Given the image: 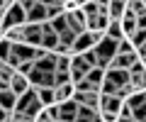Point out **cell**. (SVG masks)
<instances>
[{"instance_id": "277c9868", "label": "cell", "mask_w": 146, "mask_h": 122, "mask_svg": "<svg viewBox=\"0 0 146 122\" xmlns=\"http://www.w3.org/2000/svg\"><path fill=\"white\" fill-rule=\"evenodd\" d=\"M15 25H27V10L20 5V3H10L5 7V17H3V32L7 27H15Z\"/></svg>"}, {"instance_id": "6da1fadb", "label": "cell", "mask_w": 146, "mask_h": 122, "mask_svg": "<svg viewBox=\"0 0 146 122\" xmlns=\"http://www.w3.org/2000/svg\"><path fill=\"white\" fill-rule=\"evenodd\" d=\"M122 105H124V98L119 93H100V122H119L117 115Z\"/></svg>"}, {"instance_id": "9c48e42d", "label": "cell", "mask_w": 146, "mask_h": 122, "mask_svg": "<svg viewBox=\"0 0 146 122\" xmlns=\"http://www.w3.org/2000/svg\"><path fill=\"white\" fill-rule=\"evenodd\" d=\"M42 47L49 51H56L58 47V32L54 29L51 22H42Z\"/></svg>"}, {"instance_id": "836d02e7", "label": "cell", "mask_w": 146, "mask_h": 122, "mask_svg": "<svg viewBox=\"0 0 146 122\" xmlns=\"http://www.w3.org/2000/svg\"><path fill=\"white\" fill-rule=\"evenodd\" d=\"M136 22H139V27H144V29H146V12L136 15Z\"/></svg>"}, {"instance_id": "52a82bcc", "label": "cell", "mask_w": 146, "mask_h": 122, "mask_svg": "<svg viewBox=\"0 0 146 122\" xmlns=\"http://www.w3.org/2000/svg\"><path fill=\"white\" fill-rule=\"evenodd\" d=\"M66 22H68V27H71L73 32H78V34L88 29V15H85V10H83V7L68 10V12H66Z\"/></svg>"}, {"instance_id": "603a6c76", "label": "cell", "mask_w": 146, "mask_h": 122, "mask_svg": "<svg viewBox=\"0 0 146 122\" xmlns=\"http://www.w3.org/2000/svg\"><path fill=\"white\" fill-rule=\"evenodd\" d=\"M85 78H88L95 88H100V85H102V81H105V66H93V69L88 71V76H85Z\"/></svg>"}, {"instance_id": "f1b7e54d", "label": "cell", "mask_w": 146, "mask_h": 122, "mask_svg": "<svg viewBox=\"0 0 146 122\" xmlns=\"http://www.w3.org/2000/svg\"><path fill=\"white\" fill-rule=\"evenodd\" d=\"M129 39H131V44H134V47H136V49H139V47H141V44H144V42H146V29H144V27H139V29H136V32H134V34H131V37H129Z\"/></svg>"}, {"instance_id": "d6a6232c", "label": "cell", "mask_w": 146, "mask_h": 122, "mask_svg": "<svg viewBox=\"0 0 146 122\" xmlns=\"http://www.w3.org/2000/svg\"><path fill=\"white\" fill-rule=\"evenodd\" d=\"M10 115H12L10 110H5V107L0 105V122H10Z\"/></svg>"}, {"instance_id": "cb8c5ba5", "label": "cell", "mask_w": 146, "mask_h": 122, "mask_svg": "<svg viewBox=\"0 0 146 122\" xmlns=\"http://www.w3.org/2000/svg\"><path fill=\"white\" fill-rule=\"evenodd\" d=\"M105 34L107 37H112V39H124V29H122V22L119 20H110V25H107V29H105Z\"/></svg>"}, {"instance_id": "4316f807", "label": "cell", "mask_w": 146, "mask_h": 122, "mask_svg": "<svg viewBox=\"0 0 146 122\" xmlns=\"http://www.w3.org/2000/svg\"><path fill=\"white\" fill-rule=\"evenodd\" d=\"M127 7L136 15H141V12H146V0H127Z\"/></svg>"}, {"instance_id": "ac0fdd59", "label": "cell", "mask_w": 146, "mask_h": 122, "mask_svg": "<svg viewBox=\"0 0 146 122\" xmlns=\"http://www.w3.org/2000/svg\"><path fill=\"white\" fill-rule=\"evenodd\" d=\"M54 88H56V103L68 100V98H76V83H73V81L58 83V85H54Z\"/></svg>"}, {"instance_id": "2e32d148", "label": "cell", "mask_w": 146, "mask_h": 122, "mask_svg": "<svg viewBox=\"0 0 146 122\" xmlns=\"http://www.w3.org/2000/svg\"><path fill=\"white\" fill-rule=\"evenodd\" d=\"M76 122H100V110L90 105H78V117Z\"/></svg>"}, {"instance_id": "5b68a950", "label": "cell", "mask_w": 146, "mask_h": 122, "mask_svg": "<svg viewBox=\"0 0 146 122\" xmlns=\"http://www.w3.org/2000/svg\"><path fill=\"white\" fill-rule=\"evenodd\" d=\"M127 71H129V83L134 85L136 90H146V64L144 61L136 59Z\"/></svg>"}, {"instance_id": "e575fe53", "label": "cell", "mask_w": 146, "mask_h": 122, "mask_svg": "<svg viewBox=\"0 0 146 122\" xmlns=\"http://www.w3.org/2000/svg\"><path fill=\"white\" fill-rule=\"evenodd\" d=\"M136 54H139V59H146V42L141 44L139 49H136Z\"/></svg>"}, {"instance_id": "ba28073f", "label": "cell", "mask_w": 146, "mask_h": 122, "mask_svg": "<svg viewBox=\"0 0 146 122\" xmlns=\"http://www.w3.org/2000/svg\"><path fill=\"white\" fill-rule=\"evenodd\" d=\"M56 105H58V122H76V117H78V105H80L76 98L61 100V103H56Z\"/></svg>"}, {"instance_id": "1f68e13d", "label": "cell", "mask_w": 146, "mask_h": 122, "mask_svg": "<svg viewBox=\"0 0 146 122\" xmlns=\"http://www.w3.org/2000/svg\"><path fill=\"white\" fill-rule=\"evenodd\" d=\"M17 69H20L22 73H27V76H29V71L34 69V61H20V66H17Z\"/></svg>"}, {"instance_id": "8fae6325", "label": "cell", "mask_w": 146, "mask_h": 122, "mask_svg": "<svg viewBox=\"0 0 146 122\" xmlns=\"http://www.w3.org/2000/svg\"><path fill=\"white\" fill-rule=\"evenodd\" d=\"M25 42L34 44V47H42V25L39 22H27L25 25Z\"/></svg>"}, {"instance_id": "d590c367", "label": "cell", "mask_w": 146, "mask_h": 122, "mask_svg": "<svg viewBox=\"0 0 146 122\" xmlns=\"http://www.w3.org/2000/svg\"><path fill=\"white\" fill-rule=\"evenodd\" d=\"M39 3H44V5H56V3H61V0H39Z\"/></svg>"}, {"instance_id": "f546056e", "label": "cell", "mask_w": 146, "mask_h": 122, "mask_svg": "<svg viewBox=\"0 0 146 122\" xmlns=\"http://www.w3.org/2000/svg\"><path fill=\"white\" fill-rule=\"evenodd\" d=\"M51 25H54V29H56V32H63V29L68 27V22H66V12H61L58 17H54Z\"/></svg>"}, {"instance_id": "d6986e66", "label": "cell", "mask_w": 146, "mask_h": 122, "mask_svg": "<svg viewBox=\"0 0 146 122\" xmlns=\"http://www.w3.org/2000/svg\"><path fill=\"white\" fill-rule=\"evenodd\" d=\"M136 59H139V54H119V51H117L115 59L110 61V66H115V69H129Z\"/></svg>"}, {"instance_id": "9a60e30c", "label": "cell", "mask_w": 146, "mask_h": 122, "mask_svg": "<svg viewBox=\"0 0 146 122\" xmlns=\"http://www.w3.org/2000/svg\"><path fill=\"white\" fill-rule=\"evenodd\" d=\"M122 29H124V37H131V34L139 29V22H136V12H131L129 7H127V12L122 15Z\"/></svg>"}, {"instance_id": "484cf974", "label": "cell", "mask_w": 146, "mask_h": 122, "mask_svg": "<svg viewBox=\"0 0 146 122\" xmlns=\"http://www.w3.org/2000/svg\"><path fill=\"white\" fill-rule=\"evenodd\" d=\"M117 51H119V54H136V47L131 44L129 37H124V39H119V42H117Z\"/></svg>"}, {"instance_id": "ffe728a7", "label": "cell", "mask_w": 146, "mask_h": 122, "mask_svg": "<svg viewBox=\"0 0 146 122\" xmlns=\"http://www.w3.org/2000/svg\"><path fill=\"white\" fill-rule=\"evenodd\" d=\"M124 12H127V0H110V3H107L110 20H122Z\"/></svg>"}, {"instance_id": "4fadbf2b", "label": "cell", "mask_w": 146, "mask_h": 122, "mask_svg": "<svg viewBox=\"0 0 146 122\" xmlns=\"http://www.w3.org/2000/svg\"><path fill=\"white\" fill-rule=\"evenodd\" d=\"M76 100H78L80 105L98 107L100 105V90H76Z\"/></svg>"}, {"instance_id": "3957f363", "label": "cell", "mask_w": 146, "mask_h": 122, "mask_svg": "<svg viewBox=\"0 0 146 122\" xmlns=\"http://www.w3.org/2000/svg\"><path fill=\"white\" fill-rule=\"evenodd\" d=\"M93 49H95V54H98V66H105V69H107L110 61H112L115 54H117V39H112V37L105 34Z\"/></svg>"}, {"instance_id": "e0dca14e", "label": "cell", "mask_w": 146, "mask_h": 122, "mask_svg": "<svg viewBox=\"0 0 146 122\" xmlns=\"http://www.w3.org/2000/svg\"><path fill=\"white\" fill-rule=\"evenodd\" d=\"M17 98H20V95H17V93H15V90H10V85H7V88H0V105H3V107H5V110H15V107H17Z\"/></svg>"}, {"instance_id": "7c38bea8", "label": "cell", "mask_w": 146, "mask_h": 122, "mask_svg": "<svg viewBox=\"0 0 146 122\" xmlns=\"http://www.w3.org/2000/svg\"><path fill=\"white\" fill-rule=\"evenodd\" d=\"M27 22H39V25H42V22H49V12H46V5L36 0L34 5H32L29 10H27Z\"/></svg>"}, {"instance_id": "74e56055", "label": "cell", "mask_w": 146, "mask_h": 122, "mask_svg": "<svg viewBox=\"0 0 146 122\" xmlns=\"http://www.w3.org/2000/svg\"><path fill=\"white\" fill-rule=\"evenodd\" d=\"M0 7H7V3H5V0H0Z\"/></svg>"}, {"instance_id": "d4e9b609", "label": "cell", "mask_w": 146, "mask_h": 122, "mask_svg": "<svg viewBox=\"0 0 146 122\" xmlns=\"http://www.w3.org/2000/svg\"><path fill=\"white\" fill-rule=\"evenodd\" d=\"M146 100V90H131L129 95L124 98V103L127 105H131V107H136V105H141V103Z\"/></svg>"}, {"instance_id": "5bb4252c", "label": "cell", "mask_w": 146, "mask_h": 122, "mask_svg": "<svg viewBox=\"0 0 146 122\" xmlns=\"http://www.w3.org/2000/svg\"><path fill=\"white\" fill-rule=\"evenodd\" d=\"M56 59H58L56 51H46L42 59H36V61H34V66H36V69H42V71H49V73H56Z\"/></svg>"}, {"instance_id": "8992f818", "label": "cell", "mask_w": 146, "mask_h": 122, "mask_svg": "<svg viewBox=\"0 0 146 122\" xmlns=\"http://www.w3.org/2000/svg\"><path fill=\"white\" fill-rule=\"evenodd\" d=\"M90 69H93V66L85 61L83 54H73V59H71V71H68V73H71V81H73V83L83 81L85 76H88V71H90Z\"/></svg>"}, {"instance_id": "7a4b0ae2", "label": "cell", "mask_w": 146, "mask_h": 122, "mask_svg": "<svg viewBox=\"0 0 146 122\" xmlns=\"http://www.w3.org/2000/svg\"><path fill=\"white\" fill-rule=\"evenodd\" d=\"M42 107H44V105H42V100H39V95H36V88L32 85L27 93H22V95L17 98V107H15V110L25 112V115L29 117L32 122H34V115L42 110Z\"/></svg>"}, {"instance_id": "7402d4cb", "label": "cell", "mask_w": 146, "mask_h": 122, "mask_svg": "<svg viewBox=\"0 0 146 122\" xmlns=\"http://www.w3.org/2000/svg\"><path fill=\"white\" fill-rule=\"evenodd\" d=\"M5 39H7L10 44H20V42H25V25L7 27V29H5Z\"/></svg>"}, {"instance_id": "83f0119b", "label": "cell", "mask_w": 146, "mask_h": 122, "mask_svg": "<svg viewBox=\"0 0 146 122\" xmlns=\"http://www.w3.org/2000/svg\"><path fill=\"white\" fill-rule=\"evenodd\" d=\"M117 120H119V122H124V120H134V107L124 103V105L119 107V115H117Z\"/></svg>"}, {"instance_id": "30bf717a", "label": "cell", "mask_w": 146, "mask_h": 122, "mask_svg": "<svg viewBox=\"0 0 146 122\" xmlns=\"http://www.w3.org/2000/svg\"><path fill=\"white\" fill-rule=\"evenodd\" d=\"M10 90H15L17 95H22V93H27V90L32 88V83H29V76L27 73H22L20 69H15V73L10 76Z\"/></svg>"}, {"instance_id": "ab89813d", "label": "cell", "mask_w": 146, "mask_h": 122, "mask_svg": "<svg viewBox=\"0 0 146 122\" xmlns=\"http://www.w3.org/2000/svg\"><path fill=\"white\" fill-rule=\"evenodd\" d=\"M5 3H7V5H10V3H15V0H5Z\"/></svg>"}, {"instance_id": "4dcf8cb0", "label": "cell", "mask_w": 146, "mask_h": 122, "mask_svg": "<svg viewBox=\"0 0 146 122\" xmlns=\"http://www.w3.org/2000/svg\"><path fill=\"white\" fill-rule=\"evenodd\" d=\"M10 51H12V44L3 37V39H0V61H5V59L10 56Z\"/></svg>"}, {"instance_id": "8d00e7d4", "label": "cell", "mask_w": 146, "mask_h": 122, "mask_svg": "<svg viewBox=\"0 0 146 122\" xmlns=\"http://www.w3.org/2000/svg\"><path fill=\"white\" fill-rule=\"evenodd\" d=\"M98 3H100V5H107V3H110V0H98Z\"/></svg>"}, {"instance_id": "44dd1931", "label": "cell", "mask_w": 146, "mask_h": 122, "mask_svg": "<svg viewBox=\"0 0 146 122\" xmlns=\"http://www.w3.org/2000/svg\"><path fill=\"white\" fill-rule=\"evenodd\" d=\"M36 95H39L42 105H54L56 103V88L54 85H39L36 88Z\"/></svg>"}, {"instance_id": "f35d334b", "label": "cell", "mask_w": 146, "mask_h": 122, "mask_svg": "<svg viewBox=\"0 0 146 122\" xmlns=\"http://www.w3.org/2000/svg\"><path fill=\"white\" fill-rule=\"evenodd\" d=\"M3 37H5V32H3V27H0V39H3Z\"/></svg>"}]
</instances>
